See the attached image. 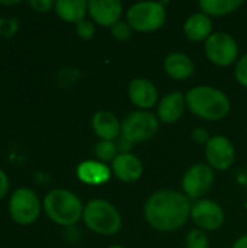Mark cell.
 <instances>
[{
	"label": "cell",
	"mask_w": 247,
	"mask_h": 248,
	"mask_svg": "<svg viewBox=\"0 0 247 248\" xmlns=\"http://www.w3.org/2000/svg\"><path fill=\"white\" fill-rule=\"evenodd\" d=\"M189 198L176 190H159L144 205L147 222L157 231L170 232L179 230L191 217Z\"/></svg>",
	"instance_id": "obj_1"
},
{
	"label": "cell",
	"mask_w": 247,
	"mask_h": 248,
	"mask_svg": "<svg viewBox=\"0 0 247 248\" xmlns=\"http://www.w3.org/2000/svg\"><path fill=\"white\" fill-rule=\"evenodd\" d=\"M189 110L205 121H220L230 112V100L221 90L211 86H198L188 92Z\"/></svg>",
	"instance_id": "obj_2"
},
{
	"label": "cell",
	"mask_w": 247,
	"mask_h": 248,
	"mask_svg": "<svg viewBox=\"0 0 247 248\" xmlns=\"http://www.w3.org/2000/svg\"><path fill=\"white\" fill-rule=\"evenodd\" d=\"M44 211L47 217L57 225L73 227L83 218L82 201L70 190L52 189L44 198Z\"/></svg>",
	"instance_id": "obj_3"
},
{
	"label": "cell",
	"mask_w": 247,
	"mask_h": 248,
	"mask_svg": "<svg viewBox=\"0 0 247 248\" xmlns=\"http://www.w3.org/2000/svg\"><path fill=\"white\" fill-rule=\"evenodd\" d=\"M83 221L90 231L99 235H115L122 227V218L118 209L103 199L90 201L84 206Z\"/></svg>",
	"instance_id": "obj_4"
},
{
	"label": "cell",
	"mask_w": 247,
	"mask_h": 248,
	"mask_svg": "<svg viewBox=\"0 0 247 248\" xmlns=\"http://www.w3.org/2000/svg\"><path fill=\"white\" fill-rule=\"evenodd\" d=\"M166 22L165 3L141 1L132 4L127 12V23L138 32H153Z\"/></svg>",
	"instance_id": "obj_5"
},
{
	"label": "cell",
	"mask_w": 247,
	"mask_h": 248,
	"mask_svg": "<svg viewBox=\"0 0 247 248\" xmlns=\"http://www.w3.org/2000/svg\"><path fill=\"white\" fill-rule=\"evenodd\" d=\"M9 214L19 225L33 224L41 214V201L38 195L28 187L16 189L9 199Z\"/></svg>",
	"instance_id": "obj_6"
},
{
	"label": "cell",
	"mask_w": 247,
	"mask_h": 248,
	"mask_svg": "<svg viewBox=\"0 0 247 248\" xmlns=\"http://www.w3.org/2000/svg\"><path fill=\"white\" fill-rule=\"evenodd\" d=\"M159 129L157 118L146 110L131 112L125 116L121 124V135L127 138L130 142H146L154 137Z\"/></svg>",
	"instance_id": "obj_7"
},
{
	"label": "cell",
	"mask_w": 247,
	"mask_h": 248,
	"mask_svg": "<svg viewBox=\"0 0 247 248\" xmlns=\"http://www.w3.org/2000/svg\"><path fill=\"white\" fill-rule=\"evenodd\" d=\"M205 54L213 64L227 67L237 58L239 46L231 35L226 32H215L205 41Z\"/></svg>",
	"instance_id": "obj_8"
},
{
	"label": "cell",
	"mask_w": 247,
	"mask_h": 248,
	"mask_svg": "<svg viewBox=\"0 0 247 248\" xmlns=\"http://www.w3.org/2000/svg\"><path fill=\"white\" fill-rule=\"evenodd\" d=\"M214 183V171L208 164H195L192 166L182 179L183 195L191 199H199L205 196Z\"/></svg>",
	"instance_id": "obj_9"
},
{
	"label": "cell",
	"mask_w": 247,
	"mask_h": 248,
	"mask_svg": "<svg viewBox=\"0 0 247 248\" xmlns=\"http://www.w3.org/2000/svg\"><path fill=\"white\" fill-rule=\"evenodd\" d=\"M205 157L208 166L215 170H227L234 163L236 151L231 141L223 135L211 137L205 145Z\"/></svg>",
	"instance_id": "obj_10"
},
{
	"label": "cell",
	"mask_w": 247,
	"mask_h": 248,
	"mask_svg": "<svg viewBox=\"0 0 247 248\" xmlns=\"http://www.w3.org/2000/svg\"><path fill=\"white\" fill-rule=\"evenodd\" d=\"M191 217L201 231H215L224 222V212L221 206L210 199L198 201L192 206Z\"/></svg>",
	"instance_id": "obj_11"
},
{
	"label": "cell",
	"mask_w": 247,
	"mask_h": 248,
	"mask_svg": "<svg viewBox=\"0 0 247 248\" xmlns=\"http://www.w3.org/2000/svg\"><path fill=\"white\" fill-rule=\"evenodd\" d=\"M87 13L100 26H114L121 20L122 3L118 0H90Z\"/></svg>",
	"instance_id": "obj_12"
},
{
	"label": "cell",
	"mask_w": 247,
	"mask_h": 248,
	"mask_svg": "<svg viewBox=\"0 0 247 248\" xmlns=\"http://www.w3.org/2000/svg\"><path fill=\"white\" fill-rule=\"evenodd\" d=\"M128 96L132 105L143 109H150L157 102V89L147 78H134L128 86Z\"/></svg>",
	"instance_id": "obj_13"
},
{
	"label": "cell",
	"mask_w": 247,
	"mask_h": 248,
	"mask_svg": "<svg viewBox=\"0 0 247 248\" xmlns=\"http://www.w3.org/2000/svg\"><path fill=\"white\" fill-rule=\"evenodd\" d=\"M112 173L125 183L137 182L143 174V163L140 158L131 153L118 154L112 161Z\"/></svg>",
	"instance_id": "obj_14"
},
{
	"label": "cell",
	"mask_w": 247,
	"mask_h": 248,
	"mask_svg": "<svg viewBox=\"0 0 247 248\" xmlns=\"http://www.w3.org/2000/svg\"><path fill=\"white\" fill-rule=\"evenodd\" d=\"M185 106L186 96L181 92H172L160 100L157 106V116L165 124H173L181 119L185 112Z\"/></svg>",
	"instance_id": "obj_15"
},
{
	"label": "cell",
	"mask_w": 247,
	"mask_h": 248,
	"mask_svg": "<svg viewBox=\"0 0 247 248\" xmlns=\"http://www.w3.org/2000/svg\"><path fill=\"white\" fill-rule=\"evenodd\" d=\"M92 128L102 141H114L121 137V122L109 110H99L93 115Z\"/></svg>",
	"instance_id": "obj_16"
},
{
	"label": "cell",
	"mask_w": 247,
	"mask_h": 248,
	"mask_svg": "<svg viewBox=\"0 0 247 248\" xmlns=\"http://www.w3.org/2000/svg\"><path fill=\"white\" fill-rule=\"evenodd\" d=\"M77 177L86 185H103L111 179V169L100 161L86 160L79 164Z\"/></svg>",
	"instance_id": "obj_17"
},
{
	"label": "cell",
	"mask_w": 247,
	"mask_h": 248,
	"mask_svg": "<svg viewBox=\"0 0 247 248\" xmlns=\"http://www.w3.org/2000/svg\"><path fill=\"white\" fill-rule=\"evenodd\" d=\"M165 71L175 80H186L195 71V64L183 52H172L165 58Z\"/></svg>",
	"instance_id": "obj_18"
},
{
	"label": "cell",
	"mask_w": 247,
	"mask_h": 248,
	"mask_svg": "<svg viewBox=\"0 0 247 248\" xmlns=\"http://www.w3.org/2000/svg\"><path fill=\"white\" fill-rule=\"evenodd\" d=\"M211 31H213L211 19L205 13H195L189 16L183 25V32L186 38L195 42L207 41L211 36Z\"/></svg>",
	"instance_id": "obj_19"
},
{
	"label": "cell",
	"mask_w": 247,
	"mask_h": 248,
	"mask_svg": "<svg viewBox=\"0 0 247 248\" xmlns=\"http://www.w3.org/2000/svg\"><path fill=\"white\" fill-rule=\"evenodd\" d=\"M89 1L86 0H57L55 1V13L60 19L70 23H77L84 19L87 13Z\"/></svg>",
	"instance_id": "obj_20"
},
{
	"label": "cell",
	"mask_w": 247,
	"mask_h": 248,
	"mask_svg": "<svg viewBox=\"0 0 247 248\" xmlns=\"http://www.w3.org/2000/svg\"><path fill=\"white\" fill-rule=\"evenodd\" d=\"M243 4L242 0H201L199 7L207 16H224L237 10Z\"/></svg>",
	"instance_id": "obj_21"
},
{
	"label": "cell",
	"mask_w": 247,
	"mask_h": 248,
	"mask_svg": "<svg viewBox=\"0 0 247 248\" xmlns=\"http://www.w3.org/2000/svg\"><path fill=\"white\" fill-rule=\"evenodd\" d=\"M95 153H96V157L99 158L100 163H112L116 155L119 154L118 153V148H116V144L114 141H99L95 147Z\"/></svg>",
	"instance_id": "obj_22"
},
{
	"label": "cell",
	"mask_w": 247,
	"mask_h": 248,
	"mask_svg": "<svg viewBox=\"0 0 247 248\" xmlns=\"http://www.w3.org/2000/svg\"><path fill=\"white\" fill-rule=\"evenodd\" d=\"M208 237L201 230H192L186 237V248H208Z\"/></svg>",
	"instance_id": "obj_23"
},
{
	"label": "cell",
	"mask_w": 247,
	"mask_h": 248,
	"mask_svg": "<svg viewBox=\"0 0 247 248\" xmlns=\"http://www.w3.org/2000/svg\"><path fill=\"white\" fill-rule=\"evenodd\" d=\"M19 29V20L16 17L0 16V38H12Z\"/></svg>",
	"instance_id": "obj_24"
},
{
	"label": "cell",
	"mask_w": 247,
	"mask_h": 248,
	"mask_svg": "<svg viewBox=\"0 0 247 248\" xmlns=\"http://www.w3.org/2000/svg\"><path fill=\"white\" fill-rule=\"evenodd\" d=\"M96 29L92 20L89 19H82L80 22L76 23V33L82 38V39H92L95 35Z\"/></svg>",
	"instance_id": "obj_25"
},
{
	"label": "cell",
	"mask_w": 247,
	"mask_h": 248,
	"mask_svg": "<svg viewBox=\"0 0 247 248\" xmlns=\"http://www.w3.org/2000/svg\"><path fill=\"white\" fill-rule=\"evenodd\" d=\"M111 32H112V35H114L115 39H118V41H127L131 36V26L127 22L119 20L118 23H115L111 28Z\"/></svg>",
	"instance_id": "obj_26"
},
{
	"label": "cell",
	"mask_w": 247,
	"mask_h": 248,
	"mask_svg": "<svg viewBox=\"0 0 247 248\" xmlns=\"http://www.w3.org/2000/svg\"><path fill=\"white\" fill-rule=\"evenodd\" d=\"M236 78L242 86L247 87V54L239 60L236 65Z\"/></svg>",
	"instance_id": "obj_27"
},
{
	"label": "cell",
	"mask_w": 247,
	"mask_h": 248,
	"mask_svg": "<svg viewBox=\"0 0 247 248\" xmlns=\"http://www.w3.org/2000/svg\"><path fill=\"white\" fill-rule=\"evenodd\" d=\"M29 7H32L35 12L38 13H45L48 10H51L54 6H55V1H51V0H31L28 1Z\"/></svg>",
	"instance_id": "obj_28"
},
{
	"label": "cell",
	"mask_w": 247,
	"mask_h": 248,
	"mask_svg": "<svg viewBox=\"0 0 247 248\" xmlns=\"http://www.w3.org/2000/svg\"><path fill=\"white\" fill-rule=\"evenodd\" d=\"M192 140L195 144H199V145L205 144L207 145V142L210 141V134L205 128H195L192 131Z\"/></svg>",
	"instance_id": "obj_29"
},
{
	"label": "cell",
	"mask_w": 247,
	"mask_h": 248,
	"mask_svg": "<svg viewBox=\"0 0 247 248\" xmlns=\"http://www.w3.org/2000/svg\"><path fill=\"white\" fill-rule=\"evenodd\" d=\"M116 144V148H118V151H119V154H127V153H130V150L132 148V142H130L127 138H124L122 135L118 138V141L115 142Z\"/></svg>",
	"instance_id": "obj_30"
},
{
	"label": "cell",
	"mask_w": 247,
	"mask_h": 248,
	"mask_svg": "<svg viewBox=\"0 0 247 248\" xmlns=\"http://www.w3.org/2000/svg\"><path fill=\"white\" fill-rule=\"evenodd\" d=\"M9 192V179L7 174L0 169V201L7 195Z\"/></svg>",
	"instance_id": "obj_31"
},
{
	"label": "cell",
	"mask_w": 247,
	"mask_h": 248,
	"mask_svg": "<svg viewBox=\"0 0 247 248\" xmlns=\"http://www.w3.org/2000/svg\"><path fill=\"white\" fill-rule=\"evenodd\" d=\"M233 248H247V235L240 237V238L234 243Z\"/></svg>",
	"instance_id": "obj_32"
},
{
	"label": "cell",
	"mask_w": 247,
	"mask_h": 248,
	"mask_svg": "<svg viewBox=\"0 0 247 248\" xmlns=\"http://www.w3.org/2000/svg\"><path fill=\"white\" fill-rule=\"evenodd\" d=\"M1 6H15V4H19V1H0Z\"/></svg>",
	"instance_id": "obj_33"
},
{
	"label": "cell",
	"mask_w": 247,
	"mask_h": 248,
	"mask_svg": "<svg viewBox=\"0 0 247 248\" xmlns=\"http://www.w3.org/2000/svg\"><path fill=\"white\" fill-rule=\"evenodd\" d=\"M108 248H125V247H122V246H111V247H108Z\"/></svg>",
	"instance_id": "obj_34"
}]
</instances>
